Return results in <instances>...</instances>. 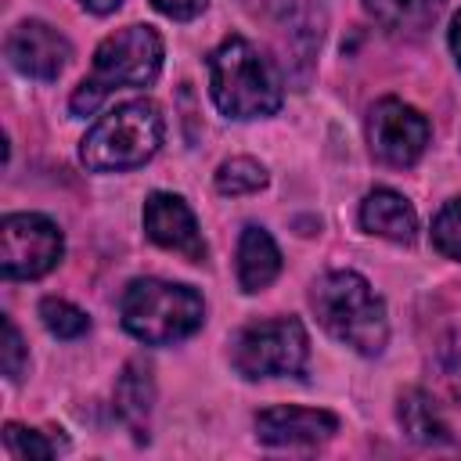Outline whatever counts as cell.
Instances as JSON below:
<instances>
[{
    "instance_id": "cell-1",
    "label": "cell",
    "mask_w": 461,
    "mask_h": 461,
    "mask_svg": "<svg viewBox=\"0 0 461 461\" xmlns=\"http://www.w3.org/2000/svg\"><path fill=\"white\" fill-rule=\"evenodd\" d=\"M209 90L227 119L274 115L285 97L274 61L245 36H227L209 54Z\"/></svg>"
},
{
    "instance_id": "cell-2",
    "label": "cell",
    "mask_w": 461,
    "mask_h": 461,
    "mask_svg": "<svg viewBox=\"0 0 461 461\" xmlns=\"http://www.w3.org/2000/svg\"><path fill=\"white\" fill-rule=\"evenodd\" d=\"M310 306L321 321V328L346 342L349 349L375 357L385 349L389 339V321H385V303L375 295L367 277L357 270H331L310 288Z\"/></svg>"
},
{
    "instance_id": "cell-3",
    "label": "cell",
    "mask_w": 461,
    "mask_h": 461,
    "mask_svg": "<svg viewBox=\"0 0 461 461\" xmlns=\"http://www.w3.org/2000/svg\"><path fill=\"white\" fill-rule=\"evenodd\" d=\"M162 72V36L151 25H126L101 40L94 50L90 76L72 90L68 108L90 115L119 86H148Z\"/></svg>"
},
{
    "instance_id": "cell-4",
    "label": "cell",
    "mask_w": 461,
    "mask_h": 461,
    "mask_svg": "<svg viewBox=\"0 0 461 461\" xmlns=\"http://www.w3.org/2000/svg\"><path fill=\"white\" fill-rule=\"evenodd\" d=\"M162 112L155 101L137 97L104 112L83 137L79 158L94 173H122L144 166L162 144Z\"/></svg>"
},
{
    "instance_id": "cell-5",
    "label": "cell",
    "mask_w": 461,
    "mask_h": 461,
    "mask_svg": "<svg viewBox=\"0 0 461 461\" xmlns=\"http://www.w3.org/2000/svg\"><path fill=\"white\" fill-rule=\"evenodd\" d=\"M119 317L133 339L148 346H169L202 328L205 303L191 285H176L162 277H137L126 285L119 299Z\"/></svg>"
},
{
    "instance_id": "cell-6",
    "label": "cell",
    "mask_w": 461,
    "mask_h": 461,
    "mask_svg": "<svg viewBox=\"0 0 461 461\" xmlns=\"http://www.w3.org/2000/svg\"><path fill=\"white\" fill-rule=\"evenodd\" d=\"M306 357H310L306 328L295 317H274V321L245 324L230 346V364L245 378L299 375L306 367Z\"/></svg>"
},
{
    "instance_id": "cell-7",
    "label": "cell",
    "mask_w": 461,
    "mask_h": 461,
    "mask_svg": "<svg viewBox=\"0 0 461 461\" xmlns=\"http://www.w3.org/2000/svg\"><path fill=\"white\" fill-rule=\"evenodd\" d=\"M65 238L54 220L40 212H11L0 223V270L11 281H32L58 267Z\"/></svg>"
},
{
    "instance_id": "cell-8",
    "label": "cell",
    "mask_w": 461,
    "mask_h": 461,
    "mask_svg": "<svg viewBox=\"0 0 461 461\" xmlns=\"http://www.w3.org/2000/svg\"><path fill=\"white\" fill-rule=\"evenodd\" d=\"M429 137H432V126L429 119L403 104L400 97H382L375 108H371V119H367V140H371V151L375 158H382L385 166H414L425 148H429Z\"/></svg>"
},
{
    "instance_id": "cell-9",
    "label": "cell",
    "mask_w": 461,
    "mask_h": 461,
    "mask_svg": "<svg viewBox=\"0 0 461 461\" xmlns=\"http://www.w3.org/2000/svg\"><path fill=\"white\" fill-rule=\"evenodd\" d=\"M4 54L11 61V68H18L22 76L29 79H40V83H50L65 72L68 58H72V43L47 22H18L7 40H4Z\"/></svg>"
},
{
    "instance_id": "cell-10",
    "label": "cell",
    "mask_w": 461,
    "mask_h": 461,
    "mask_svg": "<svg viewBox=\"0 0 461 461\" xmlns=\"http://www.w3.org/2000/svg\"><path fill=\"white\" fill-rule=\"evenodd\" d=\"M144 230L155 245L191 259V263H202L205 259V238L198 230V220L194 212L187 209V202L180 194H169V191H155L148 194L144 202Z\"/></svg>"
},
{
    "instance_id": "cell-11",
    "label": "cell",
    "mask_w": 461,
    "mask_h": 461,
    "mask_svg": "<svg viewBox=\"0 0 461 461\" xmlns=\"http://www.w3.org/2000/svg\"><path fill=\"white\" fill-rule=\"evenodd\" d=\"M339 432V418L317 407H267L256 414V436L267 447H313Z\"/></svg>"
},
{
    "instance_id": "cell-12",
    "label": "cell",
    "mask_w": 461,
    "mask_h": 461,
    "mask_svg": "<svg viewBox=\"0 0 461 461\" xmlns=\"http://www.w3.org/2000/svg\"><path fill=\"white\" fill-rule=\"evenodd\" d=\"M360 223L367 234H378V238H389V241H400V245H411L414 234H418V216H414V205L389 191V187H375L364 205H360Z\"/></svg>"
},
{
    "instance_id": "cell-13",
    "label": "cell",
    "mask_w": 461,
    "mask_h": 461,
    "mask_svg": "<svg viewBox=\"0 0 461 461\" xmlns=\"http://www.w3.org/2000/svg\"><path fill=\"white\" fill-rule=\"evenodd\" d=\"M281 274V252L263 227H245L238 238V285L241 292H263Z\"/></svg>"
},
{
    "instance_id": "cell-14",
    "label": "cell",
    "mask_w": 461,
    "mask_h": 461,
    "mask_svg": "<svg viewBox=\"0 0 461 461\" xmlns=\"http://www.w3.org/2000/svg\"><path fill=\"white\" fill-rule=\"evenodd\" d=\"M151 403H155V382H151V367L140 360H130L119 375L115 385V411L122 414V421L130 425V432L137 439H148V418H151Z\"/></svg>"
},
{
    "instance_id": "cell-15",
    "label": "cell",
    "mask_w": 461,
    "mask_h": 461,
    "mask_svg": "<svg viewBox=\"0 0 461 461\" xmlns=\"http://www.w3.org/2000/svg\"><path fill=\"white\" fill-rule=\"evenodd\" d=\"M396 414H400V425H403L407 439H414V443H421V447H443V443H450V429H447V421H443V414L436 411V403H432L429 393L407 389V393L400 396Z\"/></svg>"
},
{
    "instance_id": "cell-16",
    "label": "cell",
    "mask_w": 461,
    "mask_h": 461,
    "mask_svg": "<svg viewBox=\"0 0 461 461\" xmlns=\"http://www.w3.org/2000/svg\"><path fill=\"white\" fill-rule=\"evenodd\" d=\"M364 7L385 25V29H403L418 32L436 22L443 11V0H364Z\"/></svg>"
},
{
    "instance_id": "cell-17",
    "label": "cell",
    "mask_w": 461,
    "mask_h": 461,
    "mask_svg": "<svg viewBox=\"0 0 461 461\" xmlns=\"http://www.w3.org/2000/svg\"><path fill=\"white\" fill-rule=\"evenodd\" d=\"M267 187V169L256 162V158H227L220 169H216V191L220 194H252Z\"/></svg>"
},
{
    "instance_id": "cell-18",
    "label": "cell",
    "mask_w": 461,
    "mask_h": 461,
    "mask_svg": "<svg viewBox=\"0 0 461 461\" xmlns=\"http://www.w3.org/2000/svg\"><path fill=\"white\" fill-rule=\"evenodd\" d=\"M40 317H43L47 331L58 335V339H79V335L90 331V317L79 306H72L68 299H58V295H47L40 303Z\"/></svg>"
},
{
    "instance_id": "cell-19",
    "label": "cell",
    "mask_w": 461,
    "mask_h": 461,
    "mask_svg": "<svg viewBox=\"0 0 461 461\" xmlns=\"http://www.w3.org/2000/svg\"><path fill=\"white\" fill-rule=\"evenodd\" d=\"M4 447H7V454L18 457V461H47V457L58 454V443H50L43 432L25 429V425H18V421H7V425H4Z\"/></svg>"
},
{
    "instance_id": "cell-20",
    "label": "cell",
    "mask_w": 461,
    "mask_h": 461,
    "mask_svg": "<svg viewBox=\"0 0 461 461\" xmlns=\"http://www.w3.org/2000/svg\"><path fill=\"white\" fill-rule=\"evenodd\" d=\"M432 245L447 256L461 263V198L443 202V209L432 220Z\"/></svg>"
},
{
    "instance_id": "cell-21",
    "label": "cell",
    "mask_w": 461,
    "mask_h": 461,
    "mask_svg": "<svg viewBox=\"0 0 461 461\" xmlns=\"http://www.w3.org/2000/svg\"><path fill=\"white\" fill-rule=\"evenodd\" d=\"M25 364H29V353H25L22 331L14 328L11 317H4V375H7L11 382H18L22 371H25Z\"/></svg>"
},
{
    "instance_id": "cell-22",
    "label": "cell",
    "mask_w": 461,
    "mask_h": 461,
    "mask_svg": "<svg viewBox=\"0 0 461 461\" xmlns=\"http://www.w3.org/2000/svg\"><path fill=\"white\" fill-rule=\"evenodd\" d=\"M205 4H209V0H151V7H155L158 14H166V18H173V22H191V18H198V14L205 11Z\"/></svg>"
},
{
    "instance_id": "cell-23",
    "label": "cell",
    "mask_w": 461,
    "mask_h": 461,
    "mask_svg": "<svg viewBox=\"0 0 461 461\" xmlns=\"http://www.w3.org/2000/svg\"><path fill=\"white\" fill-rule=\"evenodd\" d=\"M450 50H454L457 68H461V11H457V14H454V22H450Z\"/></svg>"
},
{
    "instance_id": "cell-24",
    "label": "cell",
    "mask_w": 461,
    "mask_h": 461,
    "mask_svg": "<svg viewBox=\"0 0 461 461\" xmlns=\"http://www.w3.org/2000/svg\"><path fill=\"white\" fill-rule=\"evenodd\" d=\"M86 11H94V14H108V11H115L122 0H79Z\"/></svg>"
}]
</instances>
